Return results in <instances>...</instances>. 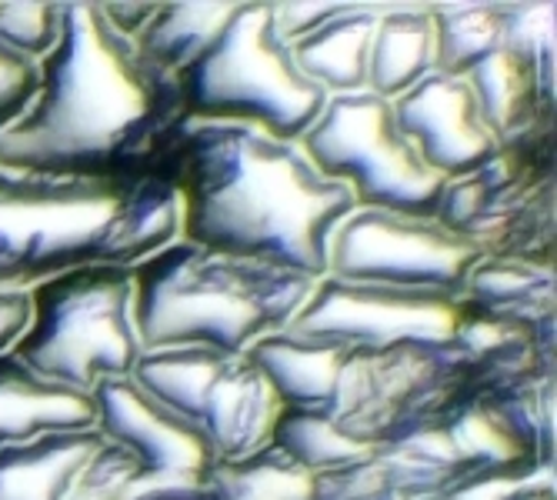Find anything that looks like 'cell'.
Masks as SVG:
<instances>
[{
	"label": "cell",
	"mask_w": 557,
	"mask_h": 500,
	"mask_svg": "<svg viewBox=\"0 0 557 500\" xmlns=\"http://www.w3.org/2000/svg\"><path fill=\"white\" fill-rule=\"evenodd\" d=\"M190 124L177 77L147 61L97 4H64L37 90L0 134V171L54 180H154Z\"/></svg>",
	"instance_id": "cell-1"
},
{
	"label": "cell",
	"mask_w": 557,
	"mask_h": 500,
	"mask_svg": "<svg viewBox=\"0 0 557 500\" xmlns=\"http://www.w3.org/2000/svg\"><path fill=\"white\" fill-rule=\"evenodd\" d=\"M154 180L177 200V240L311 280L327 274V243L358 211L297 140L244 124L190 121Z\"/></svg>",
	"instance_id": "cell-2"
},
{
	"label": "cell",
	"mask_w": 557,
	"mask_h": 500,
	"mask_svg": "<svg viewBox=\"0 0 557 500\" xmlns=\"http://www.w3.org/2000/svg\"><path fill=\"white\" fill-rule=\"evenodd\" d=\"M177 240L161 180H54L0 171V293H30L77 267H134Z\"/></svg>",
	"instance_id": "cell-3"
},
{
	"label": "cell",
	"mask_w": 557,
	"mask_h": 500,
	"mask_svg": "<svg viewBox=\"0 0 557 500\" xmlns=\"http://www.w3.org/2000/svg\"><path fill=\"white\" fill-rule=\"evenodd\" d=\"M131 274L144 350L211 347L221 354H247L258 340L287 330L318 284L297 271L214 254L187 240H171Z\"/></svg>",
	"instance_id": "cell-4"
},
{
	"label": "cell",
	"mask_w": 557,
	"mask_h": 500,
	"mask_svg": "<svg viewBox=\"0 0 557 500\" xmlns=\"http://www.w3.org/2000/svg\"><path fill=\"white\" fill-rule=\"evenodd\" d=\"M11 354L40 380L94 397L131 377L144 354L134 324L131 267H77L27 293V324Z\"/></svg>",
	"instance_id": "cell-5"
},
{
	"label": "cell",
	"mask_w": 557,
	"mask_h": 500,
	"mask_svg": "<svg viewBox=\"0 0 557 500\" xmlns=\"http://www.w3.org/2000/svg\"><path fill=\"white\" fill-rule=\"evenodd\" d=\"M194 124H244L300 140L327 93L304 77L277 37L271 4H237L224 30L177 74Z\"/></svg>",
	"instance_id": "cell-6"
},
{
	"label": "cell",
	"mask_w": 557,
	"mask_h": 500,
	"mask_svg": "<svg viewBox=\"0 0 557 500\" xmlns=\"http://www.w3.org/2000/svg\"><path fill=\"white\" fill-rule=\"evenodd\" d=\"M434 217L484 258L554 267V127L504 143L447 180Z\"/></svg>",
	"instance_id": "cell-7"
},
{
	"label": "cell",
	"mask_w": 557,
	"mask_h": 500,
	"mask_svg": "<svg viewBox=\"0 0 557 500\" xmlns=\"http://www.w3.org/2000/svg\"><path fill=\"white\" fill-rule=\"evenodd\" d=\"M300 150L324 177L341 180L358 211L434 217L444 177H437L394 124L391 100L368 90L327 97L321 117L300 134Z\"/></svg>",
	"instance_id": "cell-8"
},
{
	"label": "cell",
	"mask_w": 557,
	"mask_h": 500,
	"mask_svg": "<svg viewBox=\"0 0 557 500\" xmlns=\"http://www.w3.org/2000/svg\"><path fill=\"white\" fill-rule=\"evenodd\" d=\"M481 250L437 217L354 211L327 243V274L347 284L431 290L461 297Z\"/></svg>",
	"instance_id": "cell-9"
},
{
	"label": "cell",
	"mask_w": 557,
	"mask_h": 500,
	"mask_svg": "<svg viewBox=\"0 0 557 500\" xmlns=\"http://www.w3.org/2000/svg\"><path fill=\"white\" fill-rule=\"evenodd\" d=\"M465 317V300L431 290H397L321 277L287 324L294 337L337 340L364 350L400 343H450Z\"/></svg>",
	"instance_id": "cell-10"
},
{
	"label": "cell",
	"mask_w": 557,
	"mask_h": 500,
	"mask_svg": "<svg viewBox=\"0 0 557 500\" xmlns=\"http://www.w3.org/2000/svg\"><path fill=\"white\" fill-rule=\"evenodd\" d=\"M391 111L418 158L444 180L481 167L497 150V140L465 77L434 71L418 87L391 100Z\"/></svg>",
	"instance_id": "cell-11"
},
{
	"label": "cell",
	"mask_w": 557,
	"mask_h": 500,
	"mask_svg": "<svg viewBox=\"0 0 557 500\" xmlns=\"http://www.w3.org/2000/svg\"><path fill=\"white\" fill-rule=\"evenodd\" d=\"M94 414L97 434L121 447L144 477H208L218 464L205 434L144 397L127 377L94 390Z\"/></svg>",
	"instance_id": "cell-12"
},
{
	"label": "cell",
	"mask_w": 557,
	"mask_h": 500,
	"mask_svg": "<svg viewBox=\"0 0 557 500\" xmlns=\"http://www.w3.org/2000/svg\"><path fill=\"white\" fill-rule=\"evenodd\" d=\"M281 411V397L258 364L247 354H231L205 397L197 430L211 443L214 461L227 464L268 447Z\"/></svg>",
	"instance_id": "cell-13"
},
{
	"label": "cell",
	"mask_w": 557,
	"mask_h": 500,
	"mask_svg": "<svg viewBox=\"0 0 557 500\" xmlns=\"http://www.w3.org/2000/svg\"><path fill=\"white\" fill-rule=\"evenodd\" d=\"M497 147L554 127V54L531 61L500 47L465 77Z\"/></svg>",
	"instance_id": "cell-14"
},
{
	"label": "cell",
	"mask_w": 557,
	"mask_h": 500,
	"mask_svg": "<svg viewBox=\"0 0 557 500\" xmlns=\"http://www.w3.org/2000/svg\"><path fill=\"white\" fill-rule=\"evenodd\" d=\"M350 343L337 340H314V337H294L287 330L258 340L247 350V358L258 364V371L277 390L284 411H308L331 417L347 367L354 361Z\"/></svg>",
	"instance_id": "cell-15"
},
{
	"label": "cell",
	"mask_w": 557,
	"mask_h": 500,
	"mask_svg": "<svg viewBox=\"0 0 557 500\" xmlns=\"http://www.w3.org/2000/svg\"><path fill=\"white\" fill-rule=\"evenodd\" d=\"M381 14H384L381 8L344 4L331 21H324L311 34H304L300 40L287 43L294 67L327 97L368 90L371 40Z\"/></svg>",
	"instance_id": "cell-16"
},
{
	"label": "cell",
	"mask_w": 557,
	"mask_h": 500,
	"mask_svg": "<svg viewBox=\"0 0 557 500\" xmlns=\"http://www.w3.org/2000/svg\"><path fill=\"white\" fill-rule=\"evenodd\" d=\"M94 397L40 380L11 350L0 354V450L54 430H90Z\"/></svg>",
	"instance_id": "cell-17"
},
{
	"label": "cell",
	"mask_w": 557,
	"mask_h": 500,
	"mask_svg": "<svg viewBox=\"0 0 557 500\" xmlns=\"http://www.w3.org/2000/svg\"><path fill=\"white\" fill-rule=\"evenodd\" d=\"M104 447L90 430H54L0 450V500H67L87 461Z\"/></svg>",
	"instance_id": "cell-18"
},
{
	"label": "cell",
	"mask_w": 557,
	"mask_h": 500,
	"mask_svg": "<svg viewBox=\"0 0 557 500\" xmlns=\"http://www.w3.org/2000/svg\"><path fill=\"white\" fill-rule=\"evenodd\" d=\"M434 74V24L428 8H391L371 40L368 93L397 100Z\"/></svg>",
	"instance_id": "cell-19"
},
{
	"label": "cell",
	"mask_w": 557,
	"mask_h": 500,
	"mask_svg": "<svg viewBox=\"0 0 557 500\" xmlns=\"http://www.w3.org/2000/svg\"><path fill=\"white\" fill-rule=\"evenodd\" d=\"M461 300L487 317L547 324L554 321V267L515 258H481Z\"/></svg>",
	"instance_id": "cell-20"
},
{
	"label": "cell",
	"mask_w": 557,
	"mask_h": 500,
	"mask_svg": "<svg viewBox=\"0 0 557 500\" xmlns=\"http://www.w3.org/2000/svg\"><path fill=\"white\" fill-rule=\"evenodd\" d=\"M234 11L237 4H158L134 43L147 61L177 77L224 30Z\"/></svg>",
	"instance_id": "cell-21"
},
{
	"label": "cell",
	"mask_w": 557,
	"mask_h": 500,
	"mask_svg": "<svg viewBox=\"0 0 557 500\" xmlns=\"http://www.w3.org/2000/svg\"><path fill=\"white\" fill-rule=\"evenodd\" d=\"M434 24V71L468 77L504 47L497 4H437L428 8Z\"/></svg>",
	"instance_id": "cell-22"
},
{
	"label": "cell",
	"mask_w": 557,
	"mask_h": 500,
	"mask_svg": "<svg viewBox=\"0 0 557 500\" xmlns=\"http://www.w3.org/2000/svg\"><path fill=\"white\" fill-rule=\"evenodd\" d=\"M211 484L218 500H314V474L274 443L250 458L214 464Z\"/></svg>",
	"instance_id": "cell-23"
},
{
	"label": "cell",
	"mask_w": 557,
	"mask_h": 500,
	"mask_svg": "<svg viewBox=\"0 0 557 500\" xmlns=\"http://www.w3.org/2000/svg\"><path fill=\"white\" fill-rule=\"evenodd\" d=\"M271 443L311 474H324L371 454L368 447L354 443L331 417L308 411H281Z\"/></svg>",
	"instance_id": "cell-24"
},
{
	"label": "cell",
	"mask_w": 557,
	"mask_h": 500,
	"mask_svg": "<svg viewBox=\"0 0 557 500\" xmlns=\"http://www.w3.org/2000/svg\"><path fill=\"white\" fill-rule=\"evenodd\" d=\"M64 4H0V47L40 61L61 37Z\"/></svg>",
	"instance_id": "cell-25"
},
{
	"label": "cell",
	"mask_w": 557,
	"mask_h": 500,
	"mask_svg": "<svg viewBox=\"0 0 557 500\" xmlns=\"http://www.w3.org/2000/svg\"><path fill=\"white\" fill-rule=\"evenodd\" d=\"M140 477V467L124 454L121 447L108 443L97 450L74 480L67 500H124L127 487Z\"/></svg>",
	"instance_id": "cell-26"
},
{
	"label": "cell",
	"mask_w": 557,
	"mask_h": 500,
	"mask_svg": "<svg viewBox=\"0 0 557 500\" xmlns=\"http://www.w3.org/2000/svg\"><path fill=\"white\" fill-rule=\"evenodd\" d=\"M37 90V61L0 47V134L14 127Z\"/></svg>",
	"instance_id": "cell-27"
},
{
	"label": "cell",
	"mask_w": 557,
	"mask_h": 500,
	"mask_svg": "<svg viewBox=\"0 0 557 500\" xmlns=\"http://www.w3.org/2000/svg\"><path fill=\"white\" fill-rule=\"evenodd\" d=\"M124 500H218L208 477H137Z\"/></svg>",
	"instance_id": "cell-28"
},
{
	"label": "cell",
	"mask_w": 557,
	"mask_h": 500,
	"mask_svg": "<svg viewBox=\"0 0 557 500\" xmlns=\"http://www.w3.org/2000/svg\"><path fill=\"white\" fill-rule=\"evenodd\" d=\"M344 4H271L274 30L284 43L300 40L304 34H311L324 21H331Z\"/></svg>",
	"instance_id": "cell-29"
},
{
	"label": "cell",
	"mask_w": 557,
	"mask_h": 500,
	"mask_svg": "<svg viewBox=\"0 0 557 500\" xmlns=\"http://www.w3.org/2000/svg\"><path fill=\"white\" fill-rule=\"evenodd\" d=\"M97 8L104 14V21L127 40H137V34L158 11V4H97Z\"/></svg>",
	"instance_id": "cell-30"
},
{
	"label": "cell",
	"mask_w": 557,
	"mask_h": 500,
	"mask_svg": "<svg viewBox=\"0 0 557 500\" xmlns=\"http://www.w3.org/2000/svg\"><path fill=\"white\" fill-rule=\"evenodd\" d=\"M27 324V293H0V354L11 350Z\"/></svg>",
	"instance_id": "cell-31"
},
{
	"label": "cell",
	"mask_w": 557,
	"mask_h": 500,
	"mask_svg": "<svg viewBox=\"0 0 557 500\" xmlns=\"http://www.w3.org/2000/svg\"><path fill=\"white\" fill-rule=\"evenodd\" d=\"M384 500H447L444 490H428V487H408V484H397Z\"/></svg>",
	"instance_id": "cell-32"
}]
</instances>
